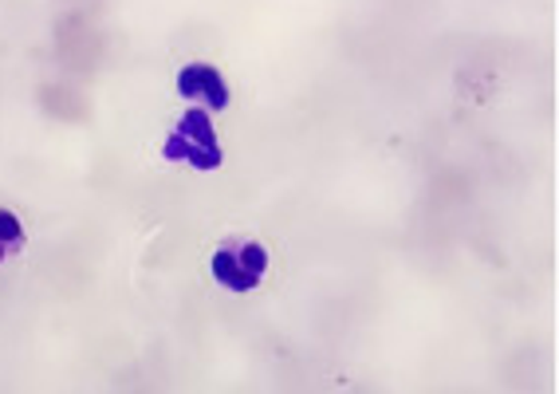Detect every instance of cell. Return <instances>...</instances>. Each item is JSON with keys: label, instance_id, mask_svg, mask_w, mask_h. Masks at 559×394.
I'll return each mask as SVG.
<instances>
[{"label": "cell", "instance_id": "3957f363", "mask_svg": "<svg viewBox=\"0 0 559 394\" xmlns=\"http://www.w3.org/2000/svg\"><path fill=\"white\" fill-rule=\"evenodd\" d=\"M174 87H178L181 99L198 103V107H205V111H225L233 99L229 83H225V75H221L213 63H186V68L178 71Z\"/></svg>", "mask_w": 559, "mask_h": 394}, {"label": "cell", "instance_id": "6da1fadb", "mask_svg": "<svg viewBox=\"0 0 559 394\" xmlns=\"http://www.w3.org/2000/svg\"><path fill=\"white\" fill-rule=\"evenodd\" d=\"M162 158L166 163H186L193 170H221L225 163V151L217 142V127H213V115L205 107H190L174 122V131L162 142Z\"/></svg>", "mask_w": 559, "mask_h": 394}, {"label": "cell", "instance_id": "277c9868", "mask_svg": "<svg viewBox=\"0 0 559 394\" xmlns=\"http://www.w3.org/2000/svg\"><path fill=\"white\" fill-rule=\"evenodd\" d=\"M21 244H24V225H21V217L0 205V264L9 261V253H16Z\"/></svg>", "mask_w": 559, "mask_h": 394}, {"label": "cell", "instance_id": "7a4b0ae2", "mask_svg": "<svg viewBox=\"0 0 559 394\" xmlns=\"http://www.w3.org/2000/svg\"><path fill=\"white\" fill-rule=\"evenodd\" d=\"M210 273L225 292H257L269 273V249L257 241H225L213 253Z\"/></svg>", "mask_w": 559, "mask_h": 394}]
</instances>
